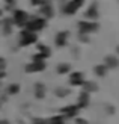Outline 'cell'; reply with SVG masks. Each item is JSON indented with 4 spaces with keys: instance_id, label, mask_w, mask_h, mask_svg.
<instances>
[{
    "instance_id": "obj_1",
    "label": "cell",
    "mask_w": 119,
    "mask_h": 124,
    "mask_svg": "<svg viewBox=\"0 0 119 124\" xmlns=\"http://www.w3.org/2000/svg\"><path fill=\"white\" fill-rule=\"evenodd\" d=\"M98 30V23L95 21H89V20H83L78 21V32L83 35H89L92 32H97Z\"/></svg>"
},
{
    "instance_id": "obj_2",
    "label": "cell",
    "mask_w": 119,
    "mask_h": 124,
    "mask_svg": "<svg viewBox=\"0 0 119 124\" xmlns=\"http://www.w3.org/2000/svg\"><path fill=\"white\" fill-rule=\"evenodd\" d=\"M44 26H45V18L42 17H36L33 18V20H29L27 24H26V30H29V32H39L41 29H44Z\"/></svg>"
},
{
    "instance_id": "obj_3",
    "label": "cell",
    "mask_w": 119,
    "mask_h": 124,
    "mask_svg": "<svg viewBox=\"0 0 119 124\" xmlns=\"http://www.w3.org/2000/svg\"><path fill=\"white\" fill-rule=\"evenodd\" d=\"M81 5H83V0H71L70 3H66L63 6V12L66 15H72L81 8Z\"/></svg>"
},
{
    "instance_id": "obj_4",
    "label": "cell",
    "mask_w": 119,
    "mask_h": 124,
    "mask_svg": "<svg viewBox=\"0 0 119 124\" xmlns=\"http://www.w3.org/2000/svg\"><path fill=\"white\" fill-rule=\"evenodd\" d=\"M20 46H23V47H26V46H29V44H33V42L36 41V35L33 33V32H29V30H26L24 29L23 32H21V35H20Z\"/></svg>"
},
{
    "instance_id": "obj_5",
    "label": "cell",
    "mask_w": 119,
    "mask_h": 124,
    "mask_svg": "<svg viewBox=\"0 0 119 124\" xmlns=\"http://www.w3.org/2000/svg\"><path fill=\"white\" fill-rule=\"evenodd\" d=\"M29 21V15L26 11H21V9H17L14 12V23L17 26H26Z\"/></svg>"
},
{
    "instance_id": "obj_6",
    "label": "cell",
    "mask_w": 119,
    "mask_h": 124,
    "mask_svg": "<svg viewBox=\"0 0 119 124\" xmlns=\"http://www.w3.org/2000/svg\"><path fill=\"white\" fill-rule=\"evenodd\" d=\"M45 61H41V62H32L26 67V71L27 73H38V71H42L45 70Z\"/></svg>"
},
{
    "instance_id": "obj_7",
    "label": "cell",
    "mask_w": 119,
    "mask_h": 124,
    "mask_svg": "<svg viewBox=\"0 0 119 124\" xmlns=\"http://www.w3.org/2000/svg\"><path fill=\"white\" fill-rule=\"evenodd\" d=\"M41 14L45 17V18H51L54 15L53 5L50 3V2H42V5H41Z\"/></svg>"
},
{
    "instance_id": "obj_8",
    "label": "cell",
    "mask_w": 119,
    "mask_h": 124,
    "mask_svg": "<svg viewBox=\"0 0 119 124\" xmlns=\"http://www.w3.org/2000/svg\"><path fill=\"white\" fill-rule=\"evenodd\" d=\"M84 76H83V73H72L71 76H70V83L72 85V86H81L84 83V79H83Z\"/></svg>"
},
{
    "instance_id": "obj_9",
    "label": "cell",
    "mask_w": 119,
    "mask_h": 124,
    "mask_svg": "<svg viewBox=\"0 0 119 124\" xmlns=\"http://www.w3.org/2000/svg\"><path fill=\"white\" fill-rule=\"evenodd\" d=\"M89 21H93V20H97L98 18V5L97 3H92L89 6V9L86 11V15H84Z\"/></svg>"
},
{
    "instance_id": "obj_10",
    "label": "cell",
    "mask_w": 119,
    "mask_h": 124,
    "mask_svg": "<svg viewBox=\"0 0 119 124\" xmlns=\"http://www.w3.org/2000/svg\"><path fill=\"white\" fill-rule=\"evenodd\" d=\"M104 65L107 68H116V67H119V59L116 56H113V54H107L104 58Z\"/></svg>"
},
{
    "instance_id": "obj_11",
    "label": "cell",
    "mask_w": 119,
    "mask_h": 124,
    "mask_svg": "<svg viewBox=\"0 0 119 124\" xmlns=\"http://www.w3.org/2000/svg\"><path fill=\"white\" fill-rule=\"evenodd\" d=\"M66 41H68V32H59L57 35L54 36V42H56L57 47L66 46Z\"/></svg>"
},
{
    "instance_id": "obj_12",
    "label": "cell",
    "mask_w": 119,
    "mask_h": 124,
    "mask_svg": "<svg viewBox=\"0 0 119 124\" xmlns=\"http://www.w3.org/2000/svg\"><path fill=\"white\" fill-rule=\"evenodd\" d=\"M89 100H91V95H89V92H81V94L78 95V104H77V108H86L87 104H89Z\"/></svg>"
},
{
    "instance_id": "obj_13",
    "label": "cell",
    "mask_w": 119,
    "mask_h": 124,
    "mask_svg": "<svg viewBox=\"0 0 119 124\" xmlns=\"http://www.w3.org/2000/svg\"><path fill=\"white\" fill-rule=\"evenodd\" d=\"M35 97L36 98H44L45 97V85L36 83L35 85Z\"/></svg>"
},
{
    "instance_id": "obj_14",
    "label": "cell",
    "mask_w": 119,
    "mask_h": 124,
    "mask_svg": "<svg viewBox=\"0 0 119 124\" xmlns=\"http://www.w3.org/2000/svg\"><path fill=\"white\" fill-rule=\"evenodd\" d=\"M107 70L109 68L105 67L104 64H101V65H95V68H93V71H95V74L98 77H104L105 74H107Z\"/></svg>"
},
{
    "instance_id": "obj_15",
    "label": "cell",
    "mask_w": 119,
    "mask_h": 124,
    "mask_svg": "<svg viewBox=\"0 0 119 124\" xmlns=\"http://www.w3.org/2000/svg\"><path fill=\"white\" fill-rule=\"evenodd\" d=\"M98 89V85L97 83H93V82H84L83 83V91L84 92H93V91H97Z\"/></svg>"
},
{
    "instance_id": "obj_16",
    "label": "cell",
    "mask_w": 119,
    "mask_h": 124,
    "mask_svg": "<svg viewBox=\"0 0 119 124\" xmlns=\"http://www.w3.org/2000/svg\"><path fill=\"white\" fill-rule=\"evenodd\" d=\"M56 71H57L59 74H68L71 71V65L70 64H59L57 68H56Z\"/></svg>"
},
{
    "instance_id": "obj_17",
    "label": "cell",
    "mask_w": 119,
    "mask_h": 124,
    "mask_svg": "<svg viewBox=\"0 0 119 124\" xmlns=\"http://www.w3.org/2000/svg\"><path fill=\"white\" fill-rule=\"evenodd\" d=\"M77 106H66V108H63L62 109V112H63L65 115H68V116H74L77 114Z\"/></svg>"
},
{
    "instance_id": "obj_18",
    "label": "cell",
    "mask_w": 119,
    "mask_h": 124,
    "mask_svg": "<svg viewBox=\"0 0 119 124\" xmlns=\"http://www.w3.org/2000/svg\"><path fill=\"white\" fill-rule=\"evenodd\" d=\"M38 48H39V54L42 58H48L50 54H51V50H50V47H47V46H39Z\"/></svg>"
},
{
    "instance_id": "obj_19",
    "label": "cell",
    "mask_w": 119,
    "mask_h": 124,
    "mask_svg": "<svg viewBox=\"0 0 119 124\" xmlns=\"http://www.w3.org/2000/svg\"><path fill=\"white\" fill-rule=\"evenodd\" d=\"M70 94V89H65V88H57L56 89V95L57 97H66Z\"/></svg>"
},
{
    "instance_id": "obj_20",
    "label": "cell",
    "mask_w": 119,
    "mask_h": 124,
    "mask_svg": "<svg viewBox=\"0 0 119 124\" xmlns=\"http://www.w3.org/2000/svg\"><path fill=\"white\" fill-rule=\"evenodd\" d=\"M3 32H5V35H8V33H11L12 32V29H11V21L9 20H5V23H3Z\"/></svg>"
},
{
    "instance_id": "obj_21",
    "label": "cell",
    "mask_w": 119,
    "mask_h": 124,
    "mask_svg": "<svg viewBox=\"0 0 119 124\" xmlns=\"http://www.w3.org/2000/svg\"><path fill=\"white\" fill-rule=\"evenodd\" d=\"M18 91H20V86H18L17 83H14V85H11L8 88V94H17Z\"/></svg>"
},
{
    "instance_id": "obj_22",
    "label": "cell",
    "mask_w": 119,
    "mask_h": 124,
    "mask_svg": "<svg viewBox=\"0 0 119 124\" xmlns=\"http://www.w3.org/2000/svg\"><path fill=\"white\" fill-rule=\"evenodd\" d=\"M78 39H80L81 42H87V41H89L87 35H83V33H80V35H78Z\"/></svg>"
},
{
    "instance_id": "obj_23",
    "label": "cell",
    "mask_w": 119,
    "mask_h": 124,
    "mask_svg": "<svg viewBox=\"0 0 119 124\" xmlns=\"http://www.w3.org/2000/svg\"><path fill=\"white\" fill-rule=\"evenodd\" d=\"M33 124H47L45 120H39V118H35L33 120Z\"/></svg>"
},
{
    "instance_id": "obj_24",
    "label": "cell",
    "mask_w": 119,
    "mask_h": 124,
    "mask_svg": "<svg viewBox=\"0 0 119 124\" xmlns=\"http://www.w3.org/2000/svg\"><path fill=\"white\" fill-rule=\"evenodd\" d=\"M105 109H107V112H109V115H112V114L115 112V109L112 108V106H105Z\"/></svg>"
},
{
    "instance_id": "obj_25",
    "label": "cell",
    "mask_w": 119,
    "mask_h": 124,
    "mask_svg": "<svg viewBox=\"0 0 119 124\" xmlns=\"http://www.w3.org/2000/svg\"><path fill=\"white\" fill-rule=\"evenodd\" d=\"M42 2H44V0H32L33 5H42Z\"/></svg>"
},
{
    "instance_id": "obj_26",
    "label": "cell",
    "mask_w": 119,
    "mask_h": 124,
    "mask_svg": "<svg viewBox=\"0 0 119 124\" xmlns=\"http://www.w3.org/2000/svg\"><path fill=\"white\" fill-rule=\"evenodd\" d=\"M2 68H5V59L0 58V70H2Z\"/></svg>"
},
{
    "instance_id": "obj_27",
    "label": "cell",
    "mask_w": 119,
    "mask_h": 124,
    "mask_svg": "<svg viewBox=\"0 0 119 124\" xmlns=\"http://www.w3.org/2000/svg\"><path fill=\"white\" fill-rule=\"evenodd\" d=\"M0 124H9V123H6V121H2V123H0Z\"/></svg>"
},
{
    "instance_id": "obj_28",
    "label": "cell",
    "mask_w": 119,
    "mask_h": 124,
    "mask_svg": "<svg viewBox=\"0 0 119 124\" xmlns=\"http://www.w3.org/2000/svg\"><path fill=\"white\" fill-rule=\"evenodd\" d=\"M116 52H118V54H119V46H118V47H116Z\"/></svg>"
},
{
    "instance_id": "obj_29",
    "label": "cell",
    "mask_w": 119,
    "mask_h": 124,
    "mask_svg": "<svg viewBox=\"0 0 119 124\" xmlns=\"http://www.w3.org/2000/svg\"><path fill=\"white\" fill-rule=\"evenodd\" d=\"M2 14H3V12H2V11H0V18H2Z\"/></svg>"
}]
</instances>
